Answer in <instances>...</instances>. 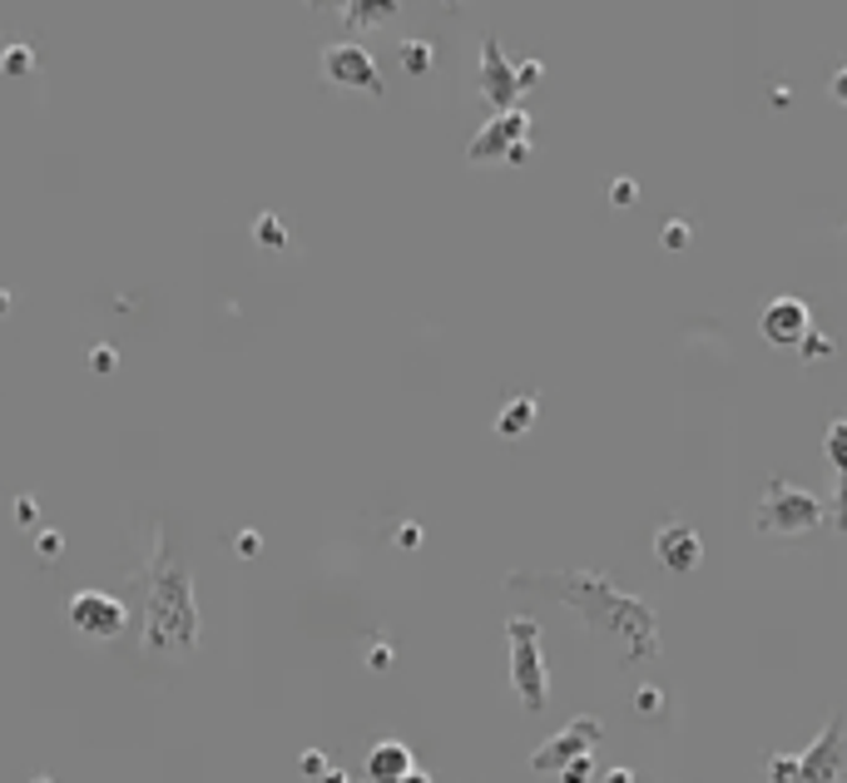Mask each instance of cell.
I'll return each instance as SVG.
<instances>
[{
	"instance_id": "obj_29",
	"label": "cell",
	"mask_w": 847,
	"mask_h": 783,
	"mask_svg": "<svg viewBox=\"0 0 847 783\" xmlns=\"http://www.w3.org/2000/svg\"><path fill=\"white\" fill-rule=\"evenodd\" d=\"M233 546H238L243 556H258V531H243V536H238V541H233Z\"/></svg>"
},
{
	"instance_id": "obj_9",
	"label": "cell",
	"mask_w": 847,
	"mask_h": 783,
	"mask_svg": "<svg viewBox=\"0 0 847 783\" xmlns=\"http://www.w3.org/2000/svg\"><path fill=\"white\" fill-rule=\"evenodd\" d=\"M600 734H605V724H600L595 714L570 719L555 739H545V744L531 754V769H535V774H565L575 759H590V749L600 744Z\"/></svg>"
},
{
	"instance_id": "obj_11",
	"label": "cell",
	"mask_w": 847,
	"mask_h": 783,
	"mask_svg": "<svg viewBox=\"0 0 847 783\" xmlns=\"http://www.w3.org/2000/svg\"><path fill=\"white\" fill-rule=\"evenodd\" d=\"M650 546H654V560H660L670 576H694V570L704 566V541H698V531L690 521H664Z\"/></svg>"
},
{
	"instance_id": "obj_7",
	"label": "cell",
	"mask_w": 847,
	"mask_h": 783,
	"mask_svg": "<svg viewBox=\"0 0 847 783\" xmlns=\"http://www.w3.org/2000/svg\"><path fill=\"white\" fill-rule=\"evenodd\" d=\"M531 114L525 110H506V114H491L481 130L471 134L466 144V159L471 164H491V159H506V164H525L531 159Z\"/></svg>"
},
{
	"instance_id": "obj_16",
	"label": "cell",
	"mask_w": 847,
	"mask_h": 783,
	"mask_svg": "<svg viewBox=\"0 0 847 783\" xmlns=\"http://www.w3.org/2000/svg\"><path fill=\"white\" fill-rule=\"evenodd\" d=\"M337 16L357 30H373V26H382V20L397 16V6H391V0H357V6H337Z\"/></svg>"
},
{
	"instance_id": "obj_23",
	"label": "cell",
	"mask_w": 847,
	"mask_h": 783,
	"mask_svg": "<svg viewBox=\"0 0 847 783\" xmlns=\"http://www.w3.org/2000/svg\"><path fill=\"white\" fill-rule=\"evenodd\" d=\"M303 774L323 783V774H327V759H323V754H303Z\"/></svg>"
},
{
	"instance_id": "obj_31",
	"label": "cell",
	"mask_w": 847,
	"mask_h": 783,
	"mask_svg": "<svg viewBox=\"0 0 847 783\" xmlns=\"http://www.w3.org/2000/svg\"><path fill=\"white\" fill-rule=\"evenodd\" d=\"M605 783H640V779H634L630 769H610V774H605Z\"/></svg>"
},
{
	"instance_id": "obj_26",
	"label": "cell",
	"mask_w": 847,
	"mask_h": 783,
	"mask_svg": "<svg viewBox=\"0 0 847 783\" xmlns=\"http://www.w3.org/2000/svg\"><path fill=\"white\" fill-rule=\"evenodd\" d=\"M35 546L45 550V556H60V546H65V541H60V531H40V536H35Z\"/></svg>"
},
{
	"instance_id": "obj_30",
	"label": "cell",
	"mask_w": 847,
	"mask_h": 783,
	"mask_svg": "<svg viewBox=\"0 0 847 783\" xmlns=\"http://www.w3.org/2000/svg\"><path fill=\"white\" fill-rule=\"evenodd\" d=\"M90 363H94V367H100V373H104V367H114V353H110V347H100V353H94Z\"/></svg>"
},
{
	"instance_id": "obj_10",
	"label": "cell",
	"mask_w": 847,
	"mask_h": 783,
	"mask_svg": "<svg viewBox=\"0 0 847 783\" xmlns=\"http://www.w3.org/2000/svg\"><path fill=\"white\" fill-rule=\"evenodd\" d=\"M70 626L80 634H90V640H114V634H124V626H130V610H124L120 596L80 590V596L70 600Z\"/></svg>"
},
{
	"instance_id": "obj_34",
	"label": "cell",
	"mask_w": 847,
	"mask_h": 783,
	"mask_svg": "<svg viewBox=\"0 0 847 783\" xmlns=\"http://www.w3.org/2000/svg\"><path fill=\"white\" fill-rule=\"evenodd\" d=\"M323 783H347V774H333V769H327V774H323Z\"/></svg>"
},
{
	"instance_id": "obj_36",
	"label": "cell",
	"mask_w": 847,
	"mask_h": 783,
	"mask_svg": "<svg viewBox=\"0 0 847 783\" xmlns=\"http://www.w3.org/2000/svg\"><path fill=\"white\" fill-rule=\"evenodd\" d=\"M6 308H10V293H6V288H0V313H6Z\"/></svg>"
},
{
	"instance_id": "obj_35",
	"label": "cell",
	"mask_w": 847,
	"mask_h": 783,
	"mask_svg": "<svg viewBox=\"0 0 847 783\" xmlns=\"http://www.w3.org/2000/svg\"><path fill=\"white\" fill-rule=\"evenodd\" d=\"M401 783H431L427 774H407V779H401Z\"/></svg>"
},
{
	"instance_id": "obj_13",
	"label": "cell",
	"mask_w": 847,
	"mask_h": 783,
	"mask_svg": "<svg viewBox=\"0 0 847 783\" xmlns=\"http://www.w3.org/2000/svg\"><path fill=\"white\" fill-rule=\"evenodd\" d=\"M823 451H828V461H833V501H828V521H833V531L847 536V417H838L828 427V441H823Z\"/></svg>"
},
{
	"instance_id": "obj_17",
	"label": "cell",
	"mask_w": 847,
	"mask_h": 783,
	"mask_svg": "<svg viewBox=\"0 0 847 783\" xmlns=\"http://www.w3.org/2000/svg\"><path fill=\"white\" fill-rule=\"evenodd\" d=\"M431 55H437V50H431L427 40H401V65H407V75H427Z\"/></svg>"
},
{
	"instance_id": "obj_14",
	"label": "cell",
	"mask_w": 847,
	"mask_h": 783,
	"mask_svg": "<svg viewBox=\"0 0 847 783\" xmlns=\"http://www.w3.org/2000/svg\"><path fill=\"white\" fill-rule=\"evenodd\" d=\"M407 774H417V764H411V749L397 744V739H382V744L367 754V779L373 783H401Z\"/></svg>"
},
{
	"instance_id": "obj_3",
	"label": "cell",
	"mask_w": 847,
	"mask_h": 783,
	"mask_svg": "<svg viewBox=\"0 0 847 783\" xmlns=\"http://www.w3.org/2000/svg\"><path fill=\"white\" fill-rule=\"evenodd\" d=\"M764 783H847V724L828 714L823 734L803 754H768Z\"/></svg>"
},
{
	"instance_id": "obj_33",
	"label": "cell",
	"mask_w": 847,
	"mask_h": 783,
	"mask_svg": "<svg viewBox=\"0 0 847 783\" xmlns=\"http://www.w3.org/2000/svg\"><path fill=\"white\" fill-rule=\"evenodd\" d=\"M387 664H391L387 660V644H377V650H373V670H387Z\"/></svg>"
},
{
	"instance_id": "obj_15",
	"label": "cell",
	"mask_w": 847,
	"mask_h": 783,
	"mask_svg": "<svg viewBox=\"0 0 847 783\" xmlns=\"http://www.w3.org/2000/svg\"><path fill=\"white\" fill-rule=\"evenodd\" d=\"M535 417H540L535 397H511L501 411H496V431H501V437H525V431L535 427Z\"/></svg>"
},
{
	"instance_id": "obj_19",
	"label": "cell",
	"mask_w": 847,
	"mask_h": 783,
	"mask_svg": "<svg viewBox=\"0 0 847 783\" xmlns=\"http://www.w3.org/2000/svg\"><path fill=\"white\" fill-rule=\"evenodd\" d=\"M258 243H263V248H273V243L283 248V243H288V228H283L278 214H263V218H258Z\"/></svg>"
},
{
	"instance_id": "obj_4",
	"label": "cell",
	"mask_w": 847,
	"mask_h": 783,
	"mask_svg": "<svg viewBox=\"0 0 847 783\" xmlns=\"http://www.w3.org/2000/svg\"><path fill=\"white\" fill-rule=\"evenodd\" d=\"M828 521V501H818L813 491L793 486L788 476H773L764 486V501L754 506V531L773 536V541H798V536H813Z\"/></svg>"
},
{
	"instance_id": "obj_1",
	"label": "cell",
	"mask_w": 847,
	"mask_h": 783,
	"mask_svg": "<svg viewBox=\"0 0 847 783\" xmlns=\"http://www.w3.org/2000/svg\"><path fill=\"white\" fill-rule=\"evenodd\" d=\"M511 590H540V596L570 606L595 640H610L620 650V664L660 660V610L644 596L620 590L600 570H511Z\"/></svg>"
},
{
	"instance_id": "obj_24",
	"label": "cell",
	"mask_w": 847,
	"mask_h": 783,
	"mask_svg": "<svg viewBox=\"0 0 847 783\" xmlns=\"http://www.w3.org/2000/svg\"><path fill=\"white\" fill-rule=\"evenodd\" d=\"M610 199H615V204H634V179H615Z\"/></svg>"
},
{
	"instance_id": "obj_22",
	"label": "cell",
	"mask_w": 847,
	"mask_h": 783,
	"mask_svg": "<svg viewBox=\"0 0 847 783\" xmlns=\"http://www.w3.org/2000/svg\"><path fill=\"white\" fill-rule=\"evenodd\" d=\"M590 769H595L590 759H575V764H570L565 774H560V783H590Z\"/></svg>"
},
{
	"instance_id": "obj_8",
	"label": "cell",
	"mask_w": 847,
	"mask_h": 783,
	"mask_svg": "<svg viewBox=\"0 0 847 783\" xmlns=\"http://www.w3.org/2000/svg\"><path fill=\"white\" fill-rule=\"evenodd\" d=\"M323 80L337 84V90H363V94H373V100L387 94V80H382V70H377L373 50H363L357 40H343V45L323 50Z\"/></svg>"
},
{
	"instance_id": "obj_37",
	"label": "cell",
	"mask_w": 847,
	"mask_h": 783,
	"mask_svg": "<svg viewBox=\"0 0 847 783\" xmlns=\"http://www.w3.org/2000/svg\"><path fill=\"white\" fill-rule=\"evenodd\" d=\"M35 783H50V779H35Z\"/></svg>"
},
{
	"instance_id": "obj_28",
	"label": "cell",
	"mask_w": 847,
	"mask_h": 783,
	"mask_svg": "<svg viewBox=\"0 0 847 783\" xmlns=\"http://www.w3.org/2000/svg\"><path fill=\"white\" fill-rule=\"evenodd\" d=\"M833 100L847 104V60H843V70H838V75H833Z\"/></svg>"
},
{
	"instance_id": "obj_18",
	"label": "cell",
	"mask_w": 847,
	"mask_h": 783,
	"mask_svg": "<svg viewBox=\"0 0 847 783\" xmlns=\"http://www.w3.org/2000/svg\"><path fill=\"white\" fill-rule=\"evenodd\" d=\"M833 353H838V347H833V337H828V333H818V327H813V333L803 337V347H798L803 363H828Z\"/></svg>"
},
{
	"instance_id": "obj_27",
	"label": "cell",
	"mask_w": 847,
	"mask_h": 783,
	"mask_svg": "<svg viewBox=\"0 0 847 783\" xmlns=\"http://www.w3.org/2000/svg\"><path fill=\"white\" fill-rule=\"evenodd\" d=\"M664 243H670V248H684V243H690V228H684V218H674V228L664 234Z\"/></svg>"
},
{
	"instance_id": "obj_5",
	"label": "cell",
	"mask_w": 847,
	"mask_h": 783,
	"mask_svg": "<svg viewBox=\"0 0 847 783\" xmlns=\"http://www.w3.org/2000/svg\"><path fill=\"white\" fill-rule=\"evenodd\" d=\"M506 640H511L516 700H521L525 714H540L545 700H550V664H545V644H540V620L511 616V620H506Z\"/></svg>"
},
{
	"instance_id": "obj_2",
	"label": "cell",
	"mask_w": 847,
	"mask_h": 783,
	"mask_svg": "<svg viewBox=\"0 0 847 783\" xmlns=\"http://www.w3.org/2000/svg\"><path fill=\"white\" fill-rule=\"evenodd\" d=\"M198 634H204V620H198L194 576L159 531L140 570V644L150 660H184L198 650Z\"/></svg>"
},
{
	"instance_id": "obj_21",
	"label": "cell",
	"mask_w": 847,
	"mask_h": 783,
	"mask_svg": "<svg viewBox=\"0 0 847 783\" xmlns=\"http://www.w3.org/2000/svg\"><path fill=\"white\" fill-rule=\"evenodd\" d=\"M634 709H640V714H660V709H664V694H660V690H650V684H644V690L634 694Z\"/></svg>"
},
{
	"instance_id": "obj_12",
	"label": "cell",
	"mask_w": 847,
	"mask_h": 783,
	"mask_svg": "<svg viewBox=\"0 0 847 783\" xmlns=\"http://www.w3.org/2000/svg\"><path fill=\"white\" fill-rule=\"evenodd\" d=\"M813 313L803 298H773L764 317H758V333H764L768 347H803V337L813 333Z\"/></svg>"
},
{
	"instance_id": "obj_6",
	"label": "cell",
	"mask_w": 847,
	"mask_h": 783,
	"mask_svg": "<svg viewBox=\"0 0 847 783\" xmlns=\"http://www.w3.org/2000/svg\"><path fill=\"white\" fill-rule=\"evenodd\" d=\"M540 75H545V65H540V60H521V65H516V60L506 55V45H501L496 35H486V40H481L476 90H481V100L491 104L496 114L521 110V94L531 90V84H540Z\"/></svg>"
},
{
	"instance_id": "obj_25",
	"label": "cell",
	"mask_w": 847,
	"mask_h": 783,
	"mask_svg": "<svg viewBox=\"0 0 847 783\" xmlns=\"http://www.w3.org/2000/svg\"><path fill=\"white\" fill-rule=\"evenodd\" d=\"M397 546H401V550H417V546H421V526H401V531H397Z\"/></svg>"
},
{
	"instance_id": "obj_32",
	"label": "cell",
	"mask_w": 847,
	"mask_h": 783,
	"mask_svg": "<svg viewBox=\"0 0 847 783\" xmlns=\"http://www.w3.org/2000/svg\"><path fill=\"white\" fill-rule=\"evenodd\" d=\"M16 516H20V521H35V506H30V496H20V506H16Z\"/></svg>"
},
{
	"instance_id": "obj_20",
	"label": "cell",
	"mask_w": 847,
	"mask_h": 783,
	"mask_svg": "<svg viewBox=\"0 0 847 783\" xmlns=\"http://www.w3.org/2000/svg\"><path fill=\"white\" fill-rule=\"evenodd\" d=\"M30 60H35V50H30V45H10L6 55H0V65H6V75H25Z\"/></svg>"
}]
</instances>
